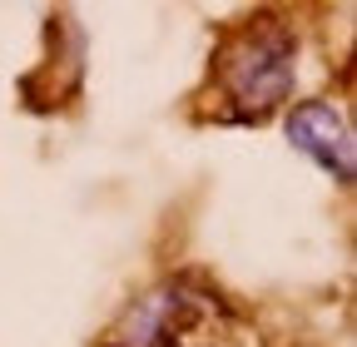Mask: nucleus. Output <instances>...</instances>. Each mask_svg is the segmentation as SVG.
Listing matches in <instances>:
<instances>
[{"mask_svg": "<svg viewBox=\"0 0 357 347\" xmlns=\"http://www.w3.org/2000/svg\"><path fill=\"white\" fill-rule=\"evenodd\" d=\"M293 60H298V40L278 20H258L243 25L229 45L218 50V90L229 100V119L263 124L288 95H293Z\"/></svg>", "mask_w": 357, "mask_h": 347, "instance_id": "obj_1", "label": "nucleus"}, {"mask_svg": "<svg viewBox=\"0 0 357 347\" xmlns=\"http://www.w3.org/2000/svg\"><path fill=\"white\" fill-rule=\"evenodd\" d=\"M288 144L298 154H307L323 174H333L337 184H352L357 149H352V129H347V119H342L337 105H328V100L293 105V114H288Z\"/></svg>", "mask_w": 357, "mask_h": 347, "instance_id": "obj_2", "label": "nucleus"}, {"mask_svg": "<svg viewBox=\"0 0 357 347\" xmlns=\"http://www.w3.org/2000/svg\"><path fill=\"white\" fill-rule=\"evenodd\" d=\"M204 313V298H194L184 283H164L149 298H139L124 313L119 332L109 337V347H174L194 318Z\"/></svg>", "mask_w": 357, "mask_h": 347, "instance_id": "obj_3", "label": "nucleus"}]
</instances>
